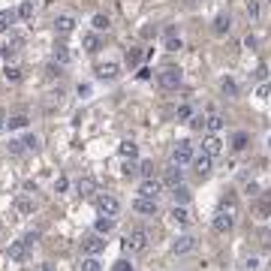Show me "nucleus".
I'll list each match as a JSON object with an SVG mask.
<instances>
[{
  "label": "nucleus",
  "mask_w": 271,
  "mask_h": 271,
  "mask_svg": "<svg viewBox=\"0 0 271 271\" xmlns=\"http://www.w3.org/2000/svg\"><path fill=\"white\" fill-rule=\"evenodd\" d=\"M121 157H127V160H133V157H139V148H136V142H121Z\"/></svg>",
  "instance_id": "obj_33"
},
{
  "label": "nucleus",
  "mask_w": 271,
  "mask_h": 271,
  "mask_svg": "<svg viewBox=\"0 0 271 271\" xmlns=\"http://www.w3.org/2000/svg\"><path fill=\"white\" fill-rule=\"evenodd\" d=\"M247 145H250V136L244 133V130H241V133H235V136H232V151H244Z\"/></svg>",
  "instance_id": "obj_31"
},
{
  "label": "nucleus",
  "mask_w": 271,
  "mask_h": 271,
  "mask_svg": "<svg viewBox=\"0 0 271 271\" xmlns=\"http://www.w3.org/2000/svg\"><path fill=\"white\" fill-rule=\"evenodd\" d=\"M133 211L136 214H145V217H154V214L160 211V202H157V199H148V196H136Z\"/></svg>",
  "instance_id": "obj_8"
},
{
  "label": "nucleus",
  "mask_w": 271,
  "mask_h": 271,
  "mask_svg": "<svg viewBox=\"0 0 271 271\" xmlns=\"http://www.w3.org/2000/svg\"><path fill=\"white\" fill-rule=\"evenodd\" d=\"M205 130H208V133H220V130H223V118H220V115H208V118H205Z\"/></svg>",
  "instance_id": "obj_30"
},
{
  "label": "nucleus",
  "mask_w": 271,
  "mask_h": 271,
  "mask_svg": "<svg viewBox=\"0 0 271 271\" xmlns=\"http://www.w3.org/2000/svg\"><path fill=\"white\" fill-rule=\"evenodd\" d=\"M15 12H18V18H21V21H31V18H34V12H36L34 0H24V3H21Z\"/></svg>",
  "instance_id": "obj_29"
},
{
  "label": "nucleus",
  "mask_w": 271,
  "mask_h": 271,
  "mask_svg": "<svg viewBox=\"0 0 271 271\" xmlns=\"http://www.w3.org/2000/svg\"><path fill=\"white\" fill-rule=\"evenodd\" d=\"M163 45H166V51H181V48H184V42H181V36L175 34V31H166V42H163Z\"/></svg>",
  "instance_id": "obj_22"
},
{
  "label": "nucleus",
  "mask_w": 271,
  "mask_h": 271,
  "mask_svg": "<svg viewBox=\"0 0 271 271\" xmlns=\"http://www.w3.org/2000/svg\"><path fill=\"white\" fill-rule=\"evenodd\" d=\"M268 3H271V0H268Z\"/></svg>",
  "instance_id": "obj_45"
},
{
  "label": "nucleus",
  "mask_w": 271,
  "mask_h": 271,
  "mask_svg": "<svg viewBox=\"0 0 271 271\" xmlns=\"http://www.w3.org/2000/svg\"><path fill=\"white\" fill-rule=\"evenodd\" d=\"M112 229H115V217H100V220L94 223V232H97V235H109Z\"/></svg>",
  "instance_id": "obj_23"
},
{
  "label": "nucleus",
  "mask_w": 271,
  "mask_h": 271,
  "mask_svg": "<svg viewBox=\"0 0 271 271\" xmlns=\"http://www.w3.org/2000/svg\"><path fill=\"white\" fill-rule=\"evenodd\" d=\"M160 193H163V181H160V178H145V181L139 184V196L160 199Z\"/></svg>",
  "instance_id": "obj_7"
},
{
  "label": "nucleus",
  "mask_w": 271,
  "mask_h": 271,
  "mask_svg": "<svg viewBox=\"0 0 271 271\" xmlns=\"http://www.w3.org/2000/svg\"><path fill=\"white\" fill-rule=\"evenodd\" d=\"M193 154H196V151H193V142H190V139H181V142H175V148H172V163L184 169V166H190Z\"/></svg>",
  "instance_id": "obj_2"
},
{
  "label": "nucleus",
  "mask_w": 271,
  "mask_h": 271,
  "mask_svg": "<svg viewBox=\"0 0 271 271\" xmlns=\"http://www.w3.org/2000/svg\"><path fill=\"white\" fill-rule=\"evenodd\" d=\"M82 45H85V51H88V55H97V51L102 48V39H100V34L94 31V34H85V36H82Z\"/></svg>",
  "instance_id": "obj_17"
},
{
  "label": "nucleus",
  "mask_w": 271,
  "mask_h": 271,
  "mask_svg": "<svg viewBox=\"0 0 271 271\" xmlns=\"http://www.w3.org/2000/svg\"><path fill=\"white\" fill-rule=\"evenodd\" d=\"M67 187H69V181H67V178H58V181H55V190H58V193H64Z\"/></svg>",
  "instance_id": "obj_42"
},
{
  "label": "nucleus",
  "mask_w": 271,
  "mask_h": 271,
  "mask_svg": "<svg viewBox=\"0 0 271 271\" xmlns=\"http://www.w3.org/2000/svg\"><path fill=\"white\" fill-rule=\"evenodd\" d=\"M55 31L61 36L72 34V31H75V18H72V15H58V18H55Z\"/></svg>",
  "instance_id": "obj_16"
},
{
  "label": "nucleus",
  "mask_w": 271,
  "mask_h": 271,
  "mask_svg": "<svg viewBox=\"0 0 271 271\" xmlns=\"http://www.w3.org/2000/svg\"><path fill=\"white\" fill-rule=\"evenodd\" d=\"M181 82H184V72H181L178 67H166V69L157 72V85H160L163 91H178Z\"/></svg>",
  "instance_id": "obj_1"
},
{
  "label": "nucleus",
  "mask_w": 271,
  "mask_h": 271,
  "mask_svg": "<svg viewBox=\"0 0 271 271\" xmlns=\"http://www.w3.org/2000/svg\"><path fill=\"white\" fill-rule=\"evenodd\" d=\"M31 124L28 115H15V118H6V130H24Z\"/></svg>",
  "instance_id": "obj_26"
},
{
  "label": "nucleus",
  "mask_w": 271,
  "mask_h": 271,
  "mask_svg": "<svg viewBox=\"0 0 271 271\" xmlns=\"http://www.w3.org/2000/svg\"><path fill=\"white\" fill-rule=\"evenodd\" d=\"M34 208H36V202L31 196H24V193L15 196V211H18V214H34Z\"/></svg>",
  "instance_id": "obj_19"
},
{
  "label": "nucleus",
  "mask_w": 271,
  "mask_h": 271,
  "mask_svg": "<svg viewBox=\"0 0 271 271\" xmlns=\"http://www.w3.org/2000/svg\"><path fill=\"white\" fill-rule=\"evenodd\" d=\"M91 24H94V31H97V34H102V31H109V28H112V18H109L105 12H97V15L91 18Z\"/></svg>",
  "instance_id": "obj_24"
},
{
  "label": "nucleus",
  "mask_w": 271,
  "mask_h": 271,
  "mask_svg": "<svg viewBox=\"0 0 271 271\" xmlns=\"http://www.w3.org/2000/svg\"><path fill=\"white\" fill-rule=\"evenodd\" d=\"M118 75H121V67H118V64H100V67H97V78H100V82H115Z\"/></svg>",
  "instance_id": "obj_15"
},
{
  "label": "nucleus",
  "mask_w": 271,
  "mask_h": 271,
  "mask_svg": "<svg viewBox=\"0 0 271 271\" xmlns=\"http://www.w3.org/2000/svg\"><path fill=\"white\" fill-rule=\"evenodd\" d=\"M160 181H163V187H178V184H181V181H184V169H181V166H175V163H172L169 169L163 172V178H160Z\"/></svg>",
  "instance_id": "obj_14"
},
{
  "label": "nucleus",
  "mask_w": 271,
  "mask_h": 271,
  "mask_svg": "<svg viewBox=\"0 0 271 271\" xmlns=\"http://www.w3.org/2000/svg\"><path fill=\"white\" fill-rule=\"evenodd\" d=\"M31 247H34V244H28V238L12 241V244H9V259H12V262H24V259L31 256Z\"/></svg>",
  "instance_id": "obj_10"
},
{
  "label": "nucleus",
  "mask_w": 271,
  "mask_h": 271,
  "mask_svg": "<svg viewBox=\"0 0 271 271\" xmlns=\"http://www.w3.org/2000/svg\"><path fill=\"white\" fill-rule=\"evenodd\" d=\"M244 12H247V18H250V21H259V15H262L259 0H247V3H244Z\"/></svg>",
  "instance_id": "obj_28"
},
{
  "label": "nucleus",
  "mask_w": 271,
  "mask_h": 271,
  "mask_svg": "<svg viewBox=\"0 0 271 271\" xmlns=\"http://www.w3.org/2000/svg\"><path fill=\"white\" fill-rule=\"evenodd\" d=\"M3 130H6V112L0 109V133H3Z\"/></svg>",
  "instance_id": "obj_44"
},
{
  "label": "nucleus",
  "mask_w": 271,
  "mask_h": 271,
  "mask_svg": "<svg viewBox=\"0 0 271 271\" xmlns=\"http://www.w3.org/2000/svg\"><path fill=\"white\" fill-rule=\"evenodd\" d=\"M169 220L175 223V226H190V208L187 205H172V211H169Z\"/></svg>",
  "instance_id": "obj_12"
},
{
  "label": "nucleus",
  "mask_w": 271,
  "mask_h": 271,
  "mask_svg": "<svg viewBox=\"0 0 271 271\" xmlns=\"http://www.w3.org/2000/svg\"><path fill=\"white\" fill-rule=\"evenodd\" d=\"M75 190H78L82 196H91V193L97 190V181H94V178H78V184H75Z\"/></svg>",
  "instance_id": "obj_27"
},
{
  "label": "nucleus",
  "mask_w": 271,
  "mask_h": 271,
  "mask_svg": "<svg viewBox=\"0 0 271 271\" xmlns=\"http://www.w3.org/2000/svg\"><path fill=\"white\" fill-rule=\"evenodd\" d=\"M136 172H139V166H133V163H127V166H124V175H127V178L136 175Z\"/></svg>",
  "instance_id": "obj_43"
},
{
  "label": "nucleus",
  "mask_w": 271,
  "mask_h": 271,
  "mask_svg": "<svg viewBox=\"0 0 271 271\" xmlns=\"http://www.w3.org/2000/svg\"><path fill=\"white\" fill-rule=\"evenodd\" d=\"M78 271H102V265H100V259H97V256H85V259H82V265H78Z\"/></svg>",
  "instance_id": "obj_32"
},
{
  "label": "nucleus",
  "mask_w": 271,
  "mask_h": 271,
  "mask_svg": "<svg viewBox=\"0 0 271 271\" xmlns=\"http://www.w3.org/2000/svg\"><path fill=\"white\" fill-rule=\"evenodd\" d=\"M190 115H193V109H190V105H181V109H178V115H175V118H178V121H184V124H187V121H190Z\"/></svg>",
  "instance_id": "obj_38"
},
{
  "label": "nucleus",
  "mask_w": 271,
  "mask_h": 271,
  "mask_svg": "<svg viewBox=\"0 0 271 271\" xmlns=\"http://www.w3.org/2000/svg\"><path fill=\"white\" fill-rule=\"evenodd\" d=\"M121 208H124L121 199H118V196H112V193H105V196L97 199V211H100L102 217H118V214H121Z\"/></svg>",
  "instance_id": "obj_4"
},
{
  "label": "nucleus",
  "mask_w": 271,
  "mask_h": 271,
  "mask_svg": "<svg viewBox=\"0 0 271 271\" xmlns=\"http://www.w3.org/2000/svg\"><path fill=\"white\" fill-rule=\"evenodd\" d=\"M15 18H18L15 9H0V34H6V31L15 24Z\"/></svg>",
  "instance_id": "obj_18"
},
{
  "label": "nucleus",
  "mask_w": 271,
  "mask_h": 271,
  "mask_svg": "<svg viewBox=\"0 0 271 271\" xmlns=\"http://www.w3.org/2000/svg\"><path fill=\"white\" fill-rule=\"evenodd\" d=\"M9 151H12V154H21V151H24V145H21L18 139H12V142H9Z\"/></svg>",
  "instance_id": "obj_40"
},
{
  "label": "nucleus",
  "mask_w": 271,
  "mask_h": 271,
  "mask_svg": "<svg viewBox=\"0 0 271 271\" xmlns=\"http://www.w3.org/2000/svg\"><path fill=\"white\" fill-rule=\"evenodd\" d=\"M115 271H133V265H130L127 259H118V262H115Z\"/></svg>",
  "instance_id": "obj_41"
},
{
  "label": "nucleus",
  "mask_w": 271,
  "mask_h": 271,
  "mask_svg": "<svg viewBox=\"0 0 271 271\" xmlns=\"http://www.w3.org/2000/svg\"><path fill=\"white\" fill-rule=\"evenodd\" d=\"M102 250H105V235H88L82 241V253H88V256H100Z\"/></svg>",
  "instance_id": "obj_6"
},
{
  "label": "nucleus",
  "mask_w": 271,
  "mask_h": 271,
  "mask_svg": "<svg viewBox=\"0 0 271 271\" xmlns=\"http://www.w3.org/2000/svg\"><path fill=\"white\" fill-rule=\"evenodd\" d=\"M172 199H175V205H187L190 202V190L184 184H178V187H172Z\"/></svg>",
  "instance_id": "obj_25"
},
{
  "label": "nucleus",
  "mask_w": 271,
  "mask_h": 271,
  "mask_svg": "<svg viewBox=\"0 0 271 271\" xmlns=\"http://www.w3.org/2000/svg\"><path fill=\"white\" fill-rule=\"evenodd\" d=\"M21 78V69L18 67H6V82H18Z\"/></svg>",
  "instance_id": "obj_39"
},
{
  "label": "nucleus",
  "mask_w": 271,
  "mask_h": 271,
  "mask_svg": "<svg viewBox=\"0 0 271 271\" xmlns=\"http://www.w3.org/2000/svg\"><path fill=\"white\" fill-rule=\"evenodd\" d=\"M139 175H142V178H154V163H151V160H142V163H139Z\"/></svg>",
  "instance_id": "obj_35"
},
{
  "label": "nucleus",
  "mask_w": 271,
  "mask_h": 271,
  "mask_svg": "<svg viewBox=\"0 0 271 271\" xmlns=\"http://www.w3.org/2000/svg\"><path fill=\"white\" fill-rule=\"evenodd\" d=\"M51 58H55V64H61V67H67L69 61H72V51H69L67 45H55V55H51Z\"/></svg>",
  "instance_id": "obj_21"
},
{
  "label": "nucleus",
  "mask_w": 271,
  "mask_h": 271,
  "mask_svg": "<svg viewBox=\"0 0 271 271\" xmlns=\"http://www.w3.org/2000/svg\"><path fill=\"white\" fill-rule=\"evenodd\" d=\"M196 250V238L193 235H178L172 241V253L175 256H187V253H193Z\"/></svg>",
  "instance_id": "obj_9"
},
{
  "label": "nucleus",
  "mask_w": 271,
  "mask_h": 271,
  "mask_svg": "<svg viewBox=\"0 0 271 271\" xmlns=\"http://www.w3.org/2000/svg\"><path fill=\"white\" fill-rule=\"evenodd\" d=\"M187 124H190V130H196V133H202V130H205V115H196V112H193Z\"/></svg>",
  "instance_id": "obj_34"
},
{
  "label": "nucleus",
  "mask_w": 271,
  "mask_h": 271,
  "mask_svg": "<svg viewBox=\"0 0 271 271\" xmlns=\"http://www.w3.org/2000/svg\"><path fill=\"white\" fill-rule=\"evenodd\" d=\"M220 88H223V94H229V97H235V94H238V85L232 82V78H223V82H220Z\"/></svg>",
  "instance_id": "obj_36"
},
{
  "label": "nucleus",
  "mask_w": 271,
  "mask_h": 271,
  "mask_svg": "<svg viewBox=\"0 0 271 271\" xmlns=\"http://www.w3.org/2000/svg\"><path fill=\"white\" fill-rule=\"evenodd\" d=\"M220 151H223V139H220L217 133H208L202 139V154H208V157H217Z\"/></svg>",
  "instance_id": "obj_11"
},
{
  "label": "nucleus",
  "mask_w": 271,
  "mask_h": 271,
  "mask_svg": "<svg viewBox=\"0 0 271 271\" xmlns=\"http://www.w3.org/2000/svg\"><path fill=\"white\" fill-rule=\"evenodd\" d=\"M148 232L145 229H133L130 235H127V241H124V250L127 253H142V250H148Z\"/></svg>",
  "instance_id": "obj_3"
},
{
  "label": "nucleus",
  "mask_w": 271,
  "mask_h": 271,
  "mask_svg": "<svg viewBox=\"0 0 271 271\" xmlns=\"http://www.w3.org/2000/svg\"><path fill=\"white\" fill-rule=\"evenodd\" d=\"M229 31H232V18H229V15H217V18H214V34L226 36Z\"/></svg>",
  "instance_id": "obj_20"
},
{
  "label": "nucleus",
  "mask_w": 271,
  "mask_h": 271,
  "mask_svg": "<svg viewBox=\"0 0 271 271\" xmlns=\"http://www.w3.org/2000/svg\"><path fill=\"white\" fill-rule=\"evenodd\" d=\"M21 145H24L28 151H36V148H39V139H36V136H24V139H21Z\"/></svg>",
  "instance_id": "obj_37"
},
{
  "label": "nucleus",
  "mask_w": 271,
  "mask_h": 271,
  "mask_svg": "<svg viewBox=\"0 0 271 271\" xmlns=\"http://www.w3.org/2000/svg\"><path fill=\"white\" fill-rule=\"evenodd\" d=\"M211 160H214V157H208V154H193L190 166L196 169V175H199V178H208V175H211Z\"/></svg>",
  "instance_id": "obj_13"
},
{
  "label": "nucleus",
  "mask_w": 271,
  "mask_h": 271,
  "mask_svg": "<svg viewBox=\"0 0 271 271\" xmlns=\"http://www.w3.org/2000/svg\"><path fill=\"white\" fill-rule=\"evenodd\" d=\"M211 226H214V232H220V235H226V232H229V229L235 226V214H232V211H223V208H220V211L214 214V220H211Z\"/></svg>",
  "instance_id": "obj_5"
}]
</instances>
